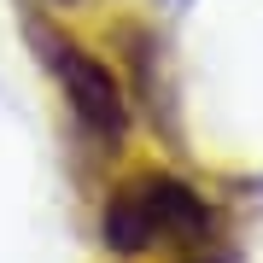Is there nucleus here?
<instances>
[{"mask_svg":"<svg viewBox=\"0 0 263 263\" xmlns=\"http://www.w3.org/2000/svg\"><path fill=\"white\" fill-rule=\"evenodd\" d=\"M35 41H41V53H47L59 88H65V100H70V117L82 123V135L100 141L105 152H117L123 135H129V100H123V82L100 65L94 53H82L76 41H59V35H35Z\"/></svg>","mask_w":263,"mask_h":263,"instance_id":"2","label":"nucleus"},{"mask_svg":"<svg viewBox=\"0 0 263 263\" xmlns=\"http://www.w3.org/2000/svg\"><path fill=\"white\" fill-rule=\"evenodd\" d=\"M222 216L199 187L181 176L146 170V176L123 181L100 211V234L117 257H146V252H187V246H211Z\"/></svg>","mask_w":263,"mask_h":263,"instance_id":"1","label":"nucleus"}]
</instances>
